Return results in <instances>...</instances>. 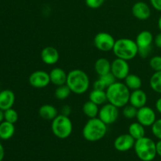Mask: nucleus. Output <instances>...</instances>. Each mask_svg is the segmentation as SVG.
Wrapping results in <instances>:
<instances>
[{
  "mask_svg": "<svg viewBox=\"0 0 161 161\" xmlns=\"http://www.w3.org/2000/svg\"><path fill=\"white\" fill-rule=\"evenodd\" d=\"M135 139L131 135L127 134H122L116 137L114 141V148L119 152H127L134 148Z\"/></svg>",
  "mask_w": 161,
  "mask_h": 161,
  "instance_id": "ddd939ff",
  "label": "nucleus"
},
{
  "mask_svg": "<svg viewBox=\"0 0 161 161\" xmlns=\"http://www.w3.org/2000/svg\"><path fill=\"white\" fill-rule=\"evenodd\" d=\"M135 153L142 161H153L157 157L156 142L149 137H142L135 140L134 146Z\"/></svg>",
  "mask_w": 161,
  "mask_h": 161,
  "instance_id": "39448f33",
  "label": "nucleus"
},
{
  "mask_svg": "<svg viewBox=\"0 0 161 161\" xmlns=\"http://www.w3.org/2000/svg\"><path fill=\"white\" fill-rule=\"evenodd\" d=\"M137 113H138V108H135L133 105L127 104L124 107H123L122 114L126 119H132L136 118Z\"/></svg>",
  "mask_w": 161,
  "mask_h": 161,
  "instance_id": "c85d7f7f",
  "label": "nucleus"
},
{
  "mask_svg": "<svg viewBox=\"0 0 161 161\" xmlns=\"http://www.w3.org/2000/svg\"><path fill=\"white\" fill-rule=\"evenodd\" d=\"M71 93H72V91L69 89V86L66 84H64L56 88L54 91V96L58 100L63 101L67 99L70 96Z\"/></svg>",
  "mask_w": 161,
  "mask_h": 161,
  "instance_id": "cd10ccee",
  "label": "nucleus"
},
{
  "mask_svg": "<svg viewBox=\"0 0 161 161\" xmlns=\"http://www.w3.org/2000/svg\"><path fill=\"white\" fill-rule=\"evenodd\" d=\"M99 105H96L95 103L92 102L91 101H87L85 102L83 105V113L87 118L97 117L99 112Z\"/></svg>",
  "mask_w": 161,
  "mask_h": 161,
  "instance_id": "a878e982",
  "label": "nucleus"
},
{
  "mask_svg": "<svg viewBox=\"0 0 161 161\" xmlns=\"http://www.w3.org/2000/svg\"><path fill=\"white\" fill-rule=\"evenodd\" d=\"M157 24H158V28H159V30H160V32H161V15L160 16V17H159L158 22H157Z\"/></svg>",
  "mask_w": 161,
  "mask_h": 161,
  "instance_id": "a19ab883",
  "label": "nucleus"
},
{
  "mask_svg": "<svg viewBox=\"0 0 161 161\" xmlns=\"http://www.w3.org/2000/svg\"><path fill=\"white\" fill-rule=\"evenodd\" d=\"M71 113H72V108H71L69 105H65L61 108V114L64 115V116H69Z\"/></svg>",
  "mask_w": 161,
  "mask_h": 161,
  "instance_id": "f704fd0d",
  "label": "nucleus"
},
{
  "mask_svg": "<svg viewBox=\"0 0 161 161\" xmlns=\"http://www.w3.org/2000/svg\"><path fill=\"white\" fill-rule=\"evenodd\" d=\"M94 70L98 76L111 72V62L105 58H100L94 63Z\"/></svg>",
  "mask_w": 161,
  "mask_h": 161,
  "instance_id": "412c9836",
  "label": "nucleus"
},
{
  "mask_svg": "<svg viewBox=\"0 0 161 161\" xmlns=\"http://www.w3.org/2000/svg\"><path fill=\"white\" fill-rule=\"evenodd\" d=\"M149 85L154 92L161 94V71L155 72L151 75Z\"/></svg>",
  "mask_w": 161,
  "mask_h": 161,
  "instance_id": "bb28decb",
  "label": "nucleus"
},
{
  "mask_svg": "<svg viewBox=\"0 0 161 161\" xmlns=\"http://www.w3.org/2000/svg\"><path fill=\"white\" fill-rule=\"evenodd\" d=\"M39 115L42 119L52 121L58 115V111L56 107L49 104L42 105L39 109Z\"/></svg>",
  "mask_w": 161,
  "mask_h": 161,
  "instance_id": "aec40b11",
  "label": "nucleus"
},
{
  "mask_svg": "<svg viewBox=\"0 0 161 161\" xmlns=\"http://www.w3.org/2000/svg\"><path fill=\"white\" fill-rule=\"evenodd\" d=\"M108 125L102 122L98 117L91 118L83 126L82 134L85 140L95 142L102 140L106 135Z\"/></svg>",
  "mask_w": 161,
  "mask_h": 161,
  "instance_id": "f03ea898",
  "label": "nucleus"
},
{
  "mask_svg": "<svg viewBox=\"0 0 161 161\" xmlns=\"http://www.w3.org/2000/svg\"><path fill=\"white\" fill-rule=\"evenodd\" d=\"M131 13L134 17L138 20H146L151 16L150 6L145 2H137L132 6Z\"/></svg>",
  "mask_w": 161,
  "mask_h": 161,
  "instance_id": "4468645a",
  "label": "nucleus"
},
{
  "mask_svg": "<svg viewBox=\"0 0 161 161\" xmlns=\"http://www.w3.org/2000/svg\"><path fill=\"white\" fill-rule=\"evenodd\" d=\"M152 133L158 140H161V118L157 119L153 126L151 127Z\"/></svg>",
  "mask_w": 161,
  "mask_h": 161,
  "instance_id": "2f4dec72",
  "label": "nucleus"
},
{
  "mask_svg": "<svg viewBox=\"0 0 161 161\" xmlns=\"http://www.w3.org/2000/svg\"><path fill=\"white\" fill-rule=\"evenodd\" d=\"M40 58L42 62L47 65H53L59 61L60 54L55 47L48 46L41 50Z\"/></svg>",
  "mask_w": 161,
  "mask_h": 161,
  "instance_id": "2eb2a0df",
  "label": "nucleus"
},
{
  "mask_svg": "<svg viewBox=\"0 0 161 161\" xmlns=\"http://www.w3.org/2000/svg\"><path fill=\"white\" fill-rule=\"evenodd\" d=\"M156 147H157V155L161 157V140H158V142H156Z\"/></svg>",
  "mask_w": 161,
  "mask_h": 161,
  "instance_id": "4c0bfd02",
  "label": "nucleus"
},
{
  "mask_svg": "<svg viewBox=\"0 0 161 161\" xmlns=\"http://www.w3.org/2000/svg\"><path fill=\"white\" fill-rule=\"evenodd\" d=\"M114 37L111 34L105 31L98 32L94 38V45L98 50L102 52H108L113 50L115 45Z\"/></svg>",
  "mask_w": 161,
  "mask_h": 161,
  "instance_id": "1a4fd4ad",
  "label": "nucleus"
},
{
  "mask_svg": "<svg viewBox=\"0 0 161 161\" xmlns=\"http://www.w3.org/2000/svg\"><path fill=\"white\" fill-rule=\"evenodd\" d=\"M50 83L56 86L66 84L68 73L61 68L56 67L51 69L50 72Z\"/></svg>",
  "mask_w": 161,
  "mask_h": 161,
  "instance_id": "f3484780",
  "label": "nucleus"
},
{
  "mask_svg": "<svg viewBox=\"0 0 161 161\" xmlns=\"http://www.w3.org/2000/svg\"><path fill=\"white\" fill-rule=\"evenodd\" d=\"M153 41L154 37L152 32L148 30L140 31L135 39V42L138 47V56L142 58H148L152 52Z\"/></svg>",
  "mask_w": 161,
  "mask_h": 161,
  "instance_id": "0eeeda50",
  "label": "nucleus"
},
{
  "mask_svg": "<svg viewBox=\"0 0 161 161\" xmlns=\"http://www.w3.org/2000/svg\"><path fill=\"white\" fill-rule=\"evenodd\" d=\"M105 0H85V3L87 7L95 9L100 8L104 4Z\"/></svg>",
  "mask_w": 161,
  "mask_h": 161,
  "instance_id": "473e14b6",
  "label": "nucleus"
},
{
  "mask_svg": "<svg viewBox=\"0 0 161 161\" xmlns=\"http://www.w3.org/2000/svg\"><path fill=\"white\" fill-rule=\"evenodd\" d=\"M149 2L154 9L161 12V0H149Z\"/></svg>",
  "mask_w": 161,
  "mask_h": 161,
  "instance_id": "72a5a7b5",
  "label": "nucleus"
},
{
  "mask_svg": "<svg viewBox=\"0 0 161 161\" xmlns=\"http://www.w3.org/2000/svg\"><path fill=\"white\" fill-rule=\"evenodd\" d=\"M153 43L155 44V46L157 47V48L161 49V32L159 33V34H157V36H155Z\"/></svg>",
  "mask_w": 161,
  "mask_h": 161,
  "instance_id": "c9c22d12",
  "label": "nucleus"
},
{
  "mask_svg": "<svg viewBox=\"0 0 161 161\" xmlns=\"http://www.w3.org/2000/svg\"><path fill=\"white\" fill-rule=\"evenodd\" d=\"M15 133V126L14 124L3 120L0 124V139L9 140Z\"/></svg>",
  "mask_w": 161,
  "mask_h": 161,
  "instance_id": "4be33fe9",
  "label": "nucleus"
},
{
  "mask_svg": "<svg viewBox=\"0 0 161 161\" xmlns=\"http://www.w3.org/2000/svg\"><path fill=\"white\" fill-rule=\"evenodd\" d=\"M136 119L145 127H152L153 124L157 120V114L153 108L145 105L142 108H138Z\"/></svg>",
  "mask_w": 161,
  "mask_h": 161,
  "instance_id": "9b49d317",
  "label": "nucleus"
},
{
  "mask_svg": "<svg viewBox=\"0 0 161 161\" xmlns=\"http://www.w3.org/2000/svg\"><path fill=\"white\" fill-rule=\"evenodd\" d=\"M111 73L116 80H124L130 74V64L126 60L116 58L111 62Z\"/></svg>",
  "mask_w": 161,
  "mask_h": 161,
  "instance_id": "9d476101",
  "label": "nucleus"
},
{
  "mask_svg": "<svg viewBox=\"0 0 161 161\" xmlns=\"http://www.w3.org/2000/svg\"><path fill=\"white\" fill-rule=\"evenodd\" d=\"M5 157V149L2 143H0V161H3Z\"/></svg>",
  "mask_w": 161,
  "mask_h": 161,
  "instance_id": "58836bf2",
  "label": "nucleus"
},
{
  "mask_svg": "<svg viewBox=\"0 0 161 161\" xmlns=\"http://www.w3.org/2000/svg\"><path fill=\"white\" fill-rule=\"evenodd\" d=\"M155 108L156 110L161 115V97H159V98L156 101Z\"/></svg>",
  "mask_w": 161,
  "mask_h": 161,
  "instance_id": "e433bc0d",
  "label": "nucleus"
},
{
  "mask_svg": "<svg viewBox=\"0 0 161 161\" xmlns=\"http://www.w3.org/2000/svg\"><path fill=\"white\" fill-rule=\"evenodd\" d=\"M147 100V94H146V93L143 90H135V91H132L130 92L129 104L135 106V108H140L146 105Z\"/></svg>",
  "mask_w": 161,
  "mask_h": 161,
  "instance_id": "dca6fc26",
  "label": "nucleus"
},
{
  "mask_svg": "<svg viewBox=\"0 0 161 161\" xmlns=\"http://www.w3.org/2000/svg\"><path fill=\"white\" fill-rule=\"evenodd\" d=\"M113 52L116 58L128 61L138 56V47L135 40L121 38L116 40Z\"/></svg>",
  "mask_w": 161,
  "mask_h": 161,
  "instance_id": "20e7f679",
  "label": "nucleus"
},
{
  "mask_svg": "<svg viewBox=\"0 0 161 161\" xmlns=\"http://www.w3.org/2000/svg\"><path fill=\"white\" fill-rule=\"evenodd\" d=\"M116 81V79L115 78L114 75L109 72L98 77V79L94 83V89L105 91L110 85L114 83Z\"/></svg>",
  "mask_w": 161,
  "mask_h": 161,
  "instance_id": "6ab92c4d",
  "label": "nucleus"
},
{
  "mask_svg": "<svg viewBox=\"0 0 161 161\" xmlns=\"http://www.w3.org/2000/svg\"><path fill=\"white\" fill-rule=\"evenodd\" d=\"M90 78L87 74L81 69H72L68 73L66 85L72 93L75 94H83L90 87Z\"/></svg>",
  "mask_w": 161,
  "mask_h": 161,
  "instance_id": "7ed1b4c3",
  "label": "nucleus"
},
{
  "mask_svg": "<svg viewBox=\"0 0 161 161\" xmlns=\"http://www.w3.org/2000/svg\"><path fill=\"white\" fill-rule=\"evenodd\" d=\"M128 134L131 135L135 140H138L146 136V129H145L144 126L142 125L138 121L133 122L129 125Z\"/></svg>",
  "mask_w": 161,
  "mask_h": 161,
  "instance_id": "5701e85b",
  "label": "nucleus"
},
{
  "mask_svg": "<svg viewBox=\"0 0 161 161\" xmlns=\"http://www.w3.org/2000/svg\"><path fill=\"white\" fill-rule=\"evenodd\" d=\"M15 98V94L10 90H3L0 91V109L5 111L13 108Z\"/></svg>",
  "mask_w": 161,
  "mask_h": 161,
  "instance_id": "a211bd4d",
  "label": "nucleus"
},
{
  "mask_svg": "<svg viewBox=\"0 0 161 161\" xmlns=\"http://www.w3.org/2000/svg\"><path fill=\"white\" fill-rule=\"evenodd\" d=\"M4 120V111L0 109V124Z\"/></svg>",
  "mask_w": 161,
  "mask_h": 161,
  "instance_id": "ea45409f",
  "label": "nucleus"
},
{
  "mask_svg": "<svg viewBox=\"0 0 161 161\" xmlns=\"http://www.w3.org/2000/svg\"><path fill=\"white\" fill-rule=\"evenodd\" d=\"M149 66L154 72L161 71V56H153L149 60Z\"/></svg>",
  "mask_w": 161,
  "mask_h": 161,
  "instance_id": "7c9ffc66",
  "label": "nucleus"
},
{
  "mask_svg": "<svg viewBox=\"0 0 161 161\" xmlns=\"http://www.w3.org/2000/svg\"><path fill=\"white\" fill-rule=\"evenodd\" d=\"M51 122L52 133L56 138L59 139H66L72 135L73 124L69 116L58 114Z\"/></svg>",
  "mask_w": 161,
  "mask_h": 161,
  "instance_id": "423d86ee",
  "label": "nucleus"
},
{
  "mask_svg": "<svg viewBox=\"0 0 161 161\" xmlns=\"http://www.w3.org/2000/svg\"><path fill=\"white\" fill-rule=\"evenodd\" d=\"M29 84L36 89H42L50 83V74L43 70H37L31 73L28 78Z\"/></svg>",
  "mask_w": 161,
  "mask_h": 161,
  "instance_id": "f8f14e48",
  "label": "nucleus"
},
{
  "mask_svg": "<svg viewBox=\"0 0 161 161\" xmlns=\"http://www.w3.org/2000/svg\"><path fill=\"white\" fill-rule=\"evenodd\" d=\"M119 116V108L110 103H105L99 108L97 117L106 125L114 124Z\"/></svg>",
  "mask_w": 161,
  "mask_h": 161,
  "instance_id": "6e6552de",
  "label": "nucleus"
},
{
  "mask_svg": "<svg viewBox=\"0 0 161 161\" xmlns=\"http://www.w3.org/2000/svg\"><path fill=\"white\" fill-rule=\"evenodd\" d=\"M89 100L97 105H102L107 102V96L105 91L93 89L89 94Z\"/></svg>",
  "mask_w": 161,
  "mask_h": 161,
  "instance_id": "b1692460",
  "label": "nucleus"
},
{
  "mask_svg": "<svg viewBox=\"0 0 161 161\" xmlns=\"http://www.w3.org/2000/svg\"><path fill=\"white\" fill-rule=\"evenodd\" d=\"M124 83L130 91L141 89L142 86V80L138 75L130 73L124 80Z\"/></svg>",
  "mask_w": 161,
  "mask_h": 161,
  "instance_id": "393cba45",
  "label": "nucleus"
},
{
  "mask_svg": "<svg viewBox=\"0 0 161 161\" xmlns=\"http://www.w3.org/2000/svg\"><path fill=\"white\" fill-rule=\"evenodd\" d=\"M4 120L11 124H15L18 120V113L13 108H9L4 111Z\"/></svg>",
  "mask_w": 161,
  "mask_h": 161,
  "instance_id": "c756f323",
  "label": "nucleus"
},
{
  "mask_svg": "<svg viewBox=\"0 0 161 161\" xmlns=\"http://www.w3.org/2000/svg\"><path fill=\"white\" fill-rule=\"evenodd\" d=\"M107 102L117 108H123L129 104L130 91L122 82L116 81L105 90Z\"/></svg>",
  "mask_w": 161,
  "mask_h": 161,
  "instance_id": "f257e3e1",
  "label": "nucleus"
}]
</instances>
